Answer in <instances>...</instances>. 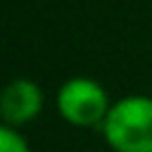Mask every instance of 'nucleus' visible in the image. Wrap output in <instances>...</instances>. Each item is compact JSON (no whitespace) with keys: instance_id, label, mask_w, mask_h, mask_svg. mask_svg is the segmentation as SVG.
Segmentation results:
<instances>
[{"instance_id":"4","label":"nucleus","mask_w":152,"mask_h":152,"mask_svg":"<svg viewBox=\"0 0 152 152\" xmlns=\"http://www.w3.org/2000/svg\"><path fill=\"white\" fill-rule=\"evenodd\" d=\"M0 152H31L26 138L19 133V128L5 126L0 128Z\"/></svg>"},{"instance_id":"2","label":"nucleus","mask_w":152,"mask_h":152,"mask_svg":"<svg viewBox=\"0 0 152 152\" xmlns=\"http://www.w3.org/2000/svg\"><path fill=\"white\" fill-rule=\"evenodd\" d=\"M109 107L112 102L107 90L88 76H71L57 90V112L69 126L76 128L102 126Z\"/></svg>"},{"instance_id":"1","label":"nucleus","mask_w":152,"mask_h":152,"mask_svg":"<svg viewBox=\"0 0 152 152\" xmlns=\"http://www.w3.org/2000/svg\"><path fill=\"white\" fill-rule=\"evenodd\" d=\"M102 138L114 152H152V97L126 95L112 102Z\"/></svg>"},{"instance_id":"3","label":"nucleus","mask_w":152,"mask_h":152,"mask_svg":"<svg viewBox=\"0 0 152 152\" xmlns=\"http://www.w3.org/2000/svg\"><path fill=\"white\" fill-rule=\"evenodd\" d=\"M43 104H45L43 88L33 78H26V76L12 78L2 88V95H0L2 124L12 128H21L43 112Z\"/></svg>"}]
</instances>
